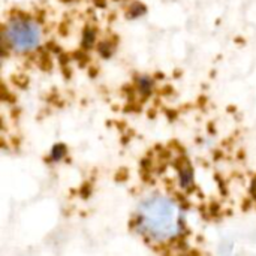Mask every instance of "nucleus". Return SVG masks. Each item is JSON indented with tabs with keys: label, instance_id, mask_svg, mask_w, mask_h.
Instances as JSON below:
<instances>
[{
	"label": "nucleus",
	"instance_id": "3",
	"mask_svg": "<svg viewBox=\"0 0 256 256\" xmlns=\"http://www.w3.org/2000/svg\"><path fill=\"white\" fill-rule=\"evenodd\" d=\"M136 90L141 93V96H148L153 90V81L147 76V75H141L136 80Z\"/></svg>",
	"mask_w": 256,
	"mask_h": 256
},
{
	"label": "nucleus",
	"instance_id": "2",
	"mask_svg": "<svg viewBox=\"0 0 256 256\" xmlns=\"http://www.w3.org/2000/svg\"><path fill=\"white\" fill-rule=\"evenodd\" d=\"M42 36L40 22L28 15L10 16L3 27V40L6 46L16 54L34 51L40 45Z\"/></svg>",
	"mask_w": 256,
	"mask_h": 256
},
{
	"label": "nucleus",
	"instance_id": "1",
	"mask_svg": "<svg viewBox=\"0 0 256 256\" xmlns=\"http://www.w3.org/2000/svg\"><path fill=\"white\" fill-rule=\"evenodd\" d=\"M134 224L144 238L164 244L178 238L184 231V212L174 198L153 195L138 206Z\"/></svg>",
	"mask_w": 256,
	"mask_h": 256
},
{
	"label": "nucleus",
	"instance_id": "4",
	"mask_svg": "<svg viewBox=\"0 0 256 256\" xmlns=\"http://www.w3.org/2000/svg\"><path fill=\"white\" fill-rule=\"evenodd\" d=\"M178 178H180L182 186H183L184 189L190 188V186H192V178H194V176H192V170H190L189 166H183V168H180Z\"/></svg>",
	"mask_w": 256,
	"mask_h": 256
},
{
	"label": "nucleus",
	"instance_id": "5",
	"mask_svg": "<svg viewBox=\"0 0 256 256\" xmlns=\"http://www.w3.org/2000/svg\"><path fill=\"white\" fill-rule=\"evenodd\" d=\"M51 159L54 160V162H58V160H62V159H64V156H66V147L64 146H62V144H57V146H54L52 147V150H51Z\"/></svg>",
	"mask_w": 256,
	"mask_h": 256
}]
</instances>
